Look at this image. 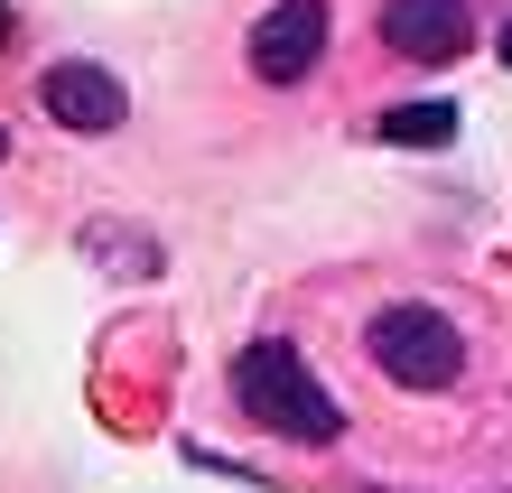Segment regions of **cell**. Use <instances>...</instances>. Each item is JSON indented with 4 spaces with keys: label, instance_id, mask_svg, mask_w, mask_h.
<instances>
[{
    "label": "cell",
    "instance_id": "obj_5",
    "mask_svg": "<svg viewBox=\"0 0 512 493\" xmlns=\"http://www.w3.org/2000/svg\"><path fill=\"white\" fill-rule=\"evenodd\" d=\"M38 103L66 121V131H122V121H131L122 75H103L94 56H66V66H47V75H38Z\"/></svg>",
    "mask_w": 512,
    "mask_h": 493
},
{
    "label": "cell",
    "instance_id": "obj_7",
    "mask_svg": "<svg viewBox=\"0 0 512 493\" xmlns=\"http://www.w3.org/2000/svg\"><path fill=\"white\" fill-rule=\"evenodd\" d=\"M503 66H512V28H503Z\"/></svg>",
    "mask_w": 512,
    "mask_h": 493
},
{
    "label": "cell",
    "instance_id": "obj_1",
    "mask_svg": "<svg viewBox=\"0 0 512 493\" xmlns=\"http://www.w3.org/2000/svg\"><path fill=\"white\" fill-rule=\"evenodd\" d=\"M233 400H243V419L270 428V438H289V447H336L345 438V410H336V391H326L308 373V354L280 345V335H261V345L233 354Z\"/></svg>",
    "mask_w": 512,
    "mask_h": 493
},
{
    "label": "cell",
    "instance_id": "obj_6",
    "mask_svg": "<svg viewBox=\"0 0 512 493\" xmlns=\"http://www.w3.org/2000/svg\"><path fill=\"white\" fill-rule=\"evenodd\" d=\"M382 140L391 149H447V140H457V112H447V103H391Z\"/></svg>",
    "mask_w": 512,
    "mask_h": 493
},
{
    "label": "cell",
    "instance_id": "obj_2",
    "mask_svg": "<svg viewBox=\"0 0 512 493\" xmlns=\"http://www.w3.org/2000/svg\"><path fill=\"white\" fill-rule=\"evenodd\" d=\"M364 354H373V373L401 382V391H447L466 373V335L447 326L438 307H382L364 326Z\"/></svg>",
    "mask_w": 512,
    "mask_h": 493
},
{
    "label": "cell",
    "instance_id": "obj_4",
    "mask_svg": "<svg viewBox=\"0 0 512 493\" xmlns=\"http://www.w3.org/2000/svg\"><path fill=\"white\" fill-rule=\"evenodd\" d=\"M466 38H475L466 0H382V47L410 56V66H457Z\"/></svg>",
    "mask_w": 512,
    "mask_h": 493
},
{
    "label": "cell",
    "instance_id": "obj_3",
    "mask_svg": "<svg viewBox=\"0 0 512 493\" xmlns=\"http://www.w3.org/2000/svg\"><path fill=\"white\" fill-rule=\"evenodd\" d=\"M326 38H336V10H326V0H270L261 28H252V75H261V84H298V75H317Z\"/></svg>",
    "mask_w": 512,
    "mask_h": 493
}]
</instances>
